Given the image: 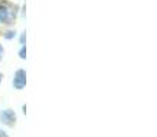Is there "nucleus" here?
Segmentation results:
<instances>
[{
    "label": "nucleus",
    "mask_w": 157,
    "mask_h": 137,
    "mask_svg": "<svg viewBox=\"0 0 157 137\" xmlns=\"http://www.w3.org/2000/svg\"><path fill=\"white\" fill-rule=\"evenodd\" d=\"M0 137H8V135L4 132V130H0Z\"/></svg>",
    "instance_id": "423d86ee"
},
{
    "label": "nucleus",
    "mask_w": 157,
    "mask_h": 137,
    "mask_svg": "<svg viewBox=\"0 0 157 137\" xmlns=\"http://www.w3.org/2000/svg\"><path fill=\"white\" fill-rule=\"evenodd\" d=\"M17 121V115L13 110H3L0 113V122L7 126H13Z\"/></svg>",
    "instance_id": "f257e3e1"
},
{
    "label": "nucleus",
    "mask_w": 157,
    "mask_h": 137,
    "mask_svg": "<svg viewBox=\"0 0 157 137\" xmlns=\"http://www.w3.org/2000/svg\"><path fill=\"white\" fill-rule=\"evenodd\" d=\"M26 49H25V47L22 45V48H21V51H19V58H22V59H25V56H26Z\"/></svg>",
    "instance_id": "20e7f679"
},
{
    "label": "nucleus",
    "mask_w": 157,
    "mask_h": 137,
    "mask_svg": "<svg viewBox=\"0 0 157 137\" xmlns=\"http://www.w3.org/2000/svg\"><path fill=\"white\" fill-rule=\"evenodd\" d=\"M13 19V13L6 5H0V22L2 23H10Z\"/></svg>",
    "instance_id": "7ed1b4c3"
},
{
    "label": "nucleus",
    "mask_w": 157,
    "mask_h": 137,
    "mask_svg": "<svg viewBox=\"0 0 157 137\" xmlns=\"http://www.w3.org/2000/svg\"><path fill=\"white\" fill-rule=\"evenodd\" d=\"M14 36H15V32H7V34H6V38H13Z\"/></svg>",
    "instance_id": "39448f33"
},
{
    "label": "nucleus",
    "mask_w": 157,
    "mask_h": 137,
    "mask_svg": "<svg viewBox=\"0 0 157 137\" xmlns=\"http://www.w3.org/2000/svg\"><path fill=\"white\" fill-rule=\"evenodd\" d=\"M3 52L4 51H3V47H2V44H0V59H2V56H3Z\"/></svg>",
    "instance_id": "0eeeda50"
},
{
    "label": "nucleus",
    "mask_w": 157,
    "mask_h": 137,
    "mask_svg": "<svg viewBox=\"0 0 157 137\" xmlns=\"http://www.w3.org/2000/svg\"><path fill=\"white\" fill-rule=\"evenodd\" d=\"M0 81H2V75H0Z\"/></svg>",
    "instance_id": "6e6552de"
},
{
    "label": "nucleus",
    "mask_w": 157,
    "mask_h": 137,
    "mask_svg": "<svg viewBox=\"0 0 157 137\" xmlns=\"http://www.w3.org/2000/svg\"><path fill=\"white\" fill-rule=\"evenodd\" d=\"M25 84H26V73H25V70H22V69L17 70V73L14 74V80H13L14 88L22 89L25 86Z\"/></svg>",
    "instance_id": "f03ea898"
}]
</instances>
